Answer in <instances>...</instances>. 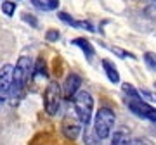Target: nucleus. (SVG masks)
<instances>
[{
	"mask_svg": "<svg viewBox=\"0 0 156 145\" xmlns=\"http://www.w3.org/2000/svg\"><path fill=\"white\" fill-rule=\"evenodd\" d=\"M127 107L134 112L135 116L147 119V121L156 124V107L147 104L144 99H127Z\"/></svg>",
	"mask_w": 156,
	"mask_h": 145,
	"instance_id": "5",
	"label": "nucleus"
},
{
	"mask_svg": "<svg viewBox=\"0 0 156 145\" xmlns=\"http://www.w3.org/2000/svg\"><path fill=\"white\" fill-rule=\"evenodd\" d=\"M122 90H123V93L127 95V99H142V97H140V92L135 88L134 85L123 83L122 85Z\"/></svg>",
	"mask_w": 156,
	"mask_h": 145,
	"instance_id": "16",
	"label": "nucleus"
},
{
	"mask_svg": "<svg viewBox=\"0 0 156 145\" xmlns=\"http://www.w3.org/2000/svg\"><path fill=\"white\" fill-rule=\"evenodd\" d=\"M35 76L47 78V64H45V61L42 57H38V59L33 62V78Z\"/></svg>",
	"mask_w": 156,
	"mask_h": 145,
	"instance_id": "13",
	"label": "nucleus"
},
{
	"mask_svg": "<svg viewBox=\"0 0 156 145\" xmlns=\"http://www.w3.org/2000/svg\"><path fill=\"white\" fill-rule=\"evenodd\" d=\"M130 145H153V143H151L149 140H146V138H137V140H134Z\"/></svg>",
	"mask_w": 156,
	"mask_h": 145,
	"instance_id": "21",
	"label": "nucleus"
},
{
	"mask_svg": "<svg viewBox=\"0 0 156 145\" xmlns=\"http://www.w3.org/2000/svg\"><path fill=\"white\" fill-rule=\"evenodd\" d=\"M59 38H61V33H59L57 29H49V31H45V40H47V42H57Z\"/></svg>",
	"mask_w": 156,
	"mask_h": 145,
	"instance_id": "20",
	"label": "nucleus"
},
{
	"mask_svg": "<svg viewBox=\"0 0 156 145\" xmlns=\"http://www.w3.org/2000/svg\"><path fill=\"white\" fill-rule=\"evenodd\" d=\"M31 4L40 11H56L59 7V0H31Z\"/></svg>",
	"mask_w": 156,
	"mask_h": 145,
	"instance_id": "12",
	"label": "nucleus"
},
{
	"mask_svg": "<svg viewBox=\"0 0 156 145\" xmlns=\"http://www.w3.org/2000/svg\"><path fill=\"white\" fill-rule=\"evenodd\" d=\"M33 78V61L30 57L23 56L17 59V64L14 66L12 71V88H11V97H12V104L23 99L24 88L30 83V79Z\"/></svg>",
	"mask_w": 156,
	"mask_h": 145,
	"instance_id": "1",
	"label": "nucleus"
},
{
	"mask_svg": "<svg viewBox=\"0 0 156 145\" xmlns=\"http://www.w3.org/2000/svg\"><path fill=\"white\" fill-rule=\"evenodd\" d=\"M73 107H75V114L78 116L80 123L83 126H89L92 121V112H94V97L90 92L80 90L75 97H73Z\"/></svg>",
	"mask_w": 156,
	"mask_h": 145,
	"instance_id": "2",
	"label": "nucleus"
},
{
	"mask_svg": "<svg viewBox=\"0 0 156 145\" xmlns=\"http://www.w3.org/2000/svg\"><path fill=\"white\" fill-rule=\"evenodd\" d=\"M82 126L83 124L80 123V119H78V116L75 114V116H71V114H68L66 117H64V121H62V133H64V137H66L68 140H75L80 135V131H82Z\"/></svg>",
	"mask_w": 156,
	"mask_h": 145,
	"instance_id": "8",
	"label": "nucleus"
},
{
	"mask_svg": "<svg viewBox=\"0 0 156 145\" xmlns=\"http://www.w3.org/2000/svg\"><path fill=\"white\" fill-rule=\"evenodd\" d=\"M62 86L57 81H50L49 86L44 92V107L45 112L50 116H56L59 109H61V102H62Z\"/></svg>",
	"mask_w": 156,
	"mask_h": 145,
	"instance_id": "4",
	"label": "nucleus"
},
{
	"mask_svg": "<svg viewBox=\"0 0 156 145\" xmlns=\"http://www.w3.org/2000/svg\"><path fill=\"white\" fill-rule=\"evenodd\" d=\"M61 86H62V97H64V100H73V97L80 92L82 78L78 76L76 72H71V74L66 76V79H64V83Z\"/></svg>",
	"mask_w": 156,
	"mask_h": 145,
	"instance_id": "7",
	"label": "nucleus"
},
{
	"mask_svg": "<svg viewBox=\"0 0 156 145\" xmlns=\"http://www.w3.org/2000/svg\"><path fill=\"white\" fill-rule=\"evenodd\" d=\"M115 112L109 107H101L99 111L94 114V131L101 140H106L108 137H111V131L115 128Z\"/></svg>",
	"mask_w": 156,
	"mask_h": 145,
	"instance_id": "3",
	"label": "nucleus"
},
{
	"mask_svg": "<svg viewBox=\"0 0 156 145\" xmlns=\"http://www.w3.org/2000/svg\"><path fill=\"white\" fill-rule=\"evenodd\" d=\"M71 45H75V47H78L80 50L83 52V56L89 59V61H92V57L95 56V50H94V45L90 43L89 40L85 38V36H78V38L71 40Z\"/></svg>",
	"mask_w": 156,
	"mask_h": 145,
	"instance_id": "9",
	"label": "nucleus"
},
{
	"mask_svg": "<svg viewBox=\"0 0 156 145\" xmlns=\"http://www.w3.org/2000/svg\"><path fill=\"white\" fill-rule=\"evenodd\" d=\"M130 143L132 142L128 138V135L123 130H120V131H115V135L111 137V143L109 145H130Z\"/></svg>",
	"mask_w": 156,
	"mask_h": 145,
	"instance_id": "14",
	"label": "nucleus"
},
{
	"mask_svg": "<svg viewBox=\"0 0 156 145\" xmlns=\"http://www.w3.org/2000/svg\"><path fill=\"white\" fill-rule=\"evenodd\" d=\"M154 2H156V0H154Z\"/></svg>",
	"mask_w": 156,
	"mask_h": 145,
	"instance_id": "24",
	"label": "nucleus"
},
{
	"mask_svg": "<svg viewBox=\"0 0 156 145\" xmlns=\"http://www.w3.org/2000/svg\"><path fill=\"white\" fill-rule=\"evenodd\" d=\"M14 2H19V0H14Z\"/></svg>",
	"mask_w": 156,
	"mask_h": 145,
	"instance_id": "22",
	"label": "nucleus"
},
{
	"mask_svg": "<svg viewBox=\"0 0 156 145\" xmlns=\"http://www.w3.org/2000/svg\"><path fill=\"white\" fill-rule=\"evenodd\" d=\"M83 143L85 145H101L102 143L101 138L95 135L94 128H90V124L83 128Z\"/></svg>",
	"mask_w": 156,
	"mask_h": 145,
	"instance_id": "11",
	"label": "nucleus"
},
{
	"mask_svg": "<svg viewBox=\"0 0 156 145\" xmlns=\"http://www.w3.org/2000/svg\"><path fill=\"white\" fill-rule=\"evenodd\" d=\"M101 64H102V69H104V72H106L108 79H109L111 83H115V85L120 83V72H118L115 62H111L109 59H102Z\"/></svg>",
	"mask_w": 156,
	"mask_h": 145,
	"instance_id": "10",
	"label": "nucleus"
},
{
	"mask_svg": "<svg viewBox=\"0 0 156 145\" xmlns=\"http://www.w3.org/2000/svg\"><path fill=\"white\" fill-rule=\"evenodd\" d=\"M0 104H2V102H0Z\"/></svg>",
	"mask_w": 156,
	"mask_h": 145,
	"instance_id": "23",
	"label": "nucleus"
},
{
	"mask_svg": "<svg viewBox=\"0 0 156 145\" xmlns=\"http://www.w3.org/2000/svg\"><path fill=\"white\" fill-rule=\"evenodd\" d=\"M2 12L5 14L7 17H12L14 14H16V9H17V4L14 2V0H4L2 2Z\"/></svg>",
	"mask_w": 156,
	"mask_h": 145,
	"instance_id": "15",
	"label": "nucleus"
},
{
	"mask_svg": "<svg viewBox=\"0 0 156 145\" xmlns=\"http://www.w3.org/2000/svg\"><path fill=\"white\" fill-rule=\"evenodd\" d=\"M57 17H59V19H61L62 22H64V24H68V26H73V28H78V21L76 19H73L71 16H69V14H68V12H57Z\"/></svg>",
	"mask_w": 156,
	"mask_h": 145,
	"instance_id": "18",
	"label": "nucleus"
},
{
	"mask_svg": "<svg viewBox=\"0 0 156 145\" xmlns=\"http://www.w3.org/2000/svg\"><path fill=\"white\" fill-rule=\"evenodd\" d=\"M12 71H14V66H11V64L0 67V102H5L11 97Z\"/></svg>",
	"mask_w": 156,
	"mask_h": 145,
	"instance_id": "6",
	"label": "nucleus"
},
{
	"mask_svg": "<svg viewBox=\"0 0 156 145\" xmlns=\"http://www.w3.org/2000/svg\"><path fill=\"white\" fill-rule=\"evenodd\" d=\"M21 19H23L24 22H28L30 26H33V28H38V19H37L33 14H30V12H23Z\"/></svg>",
	"mask_w": 156,
	"mask_h": 145,
	"instance_id": "19",
	"label": "nucleus"
},
{
	"mask_svg": "<svg viewBox=\"0 0 156 145\" xmlns=\"http://www.w3.org/2000/svg\"><path fill=\"white\" fill-rule=\"evenodd\" d=\"M142 59H144V64L147 66V69L156 72V52H146Z\"/></svg>",
	"mask_w": 156,
	"mask_h": 145,
	"instance_id": "17",
	"label": "nucleus"
}]
</instances>
